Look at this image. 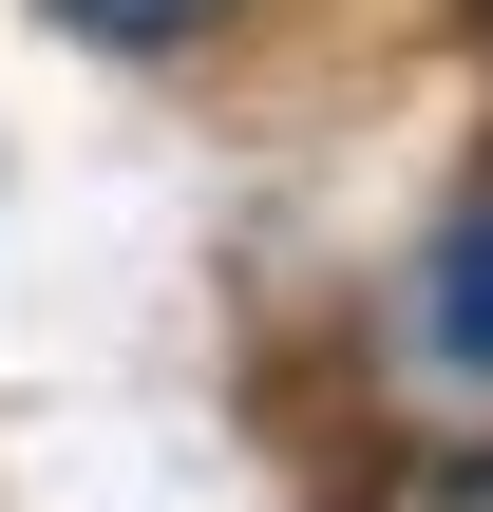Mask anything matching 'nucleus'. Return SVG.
Instances as JSON below:
<instances>
[{
	"label": "nucleus",
	"instance_id": "1",
	"mask_svg": "<svg viewBox=\"0 0 493 512\" xmlns=\"http://www.w3.org/2000/svg\"><path fill=\"white\" fill-rule=\"evenodd\" d=\"M437 342L493 361V209H456V247H437Z\"/></svg>",
	"mask_w": 493,
	"mask_h": 512
},
{
	"label": "nucleus",
	"instance_id": "2",
	"mask_svg": "<svg viewBox=\"0 0 493 512\" xmlns=\"http://www.w3.org/2000/svg\"><path fill=\"white\" fill-rule=\"evenodd\" d=\"M76 38H190V19H228V0H57Z\"/></svg>",
	"mask_w": 493,
	"mask_h": 512
},
{
	"label": "nucleus",
	"instance_id": "3",
	"mask_svg": "<svg viewBox=\"0 0 493 512\" xmlns=\"http://www.w3.org/2000/svg\"><path fill=\"white\" fill-rule=\"evenodd\" d=\"M399 512H493V456H456V475H418Z\"/></svg>",
	"mask_w": 493,
	"mask_h": 512
}]
</instances>
